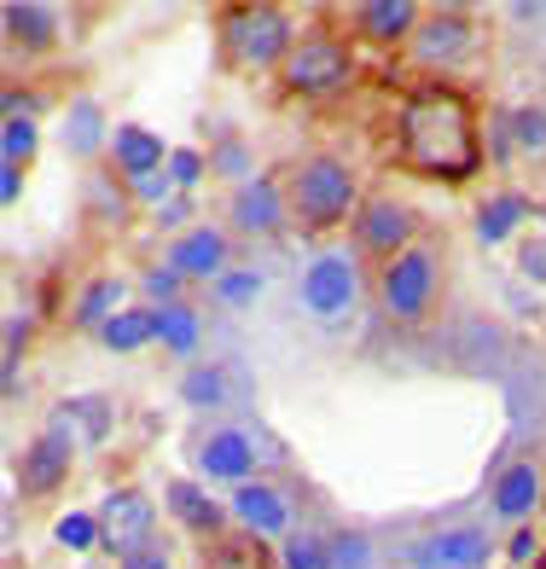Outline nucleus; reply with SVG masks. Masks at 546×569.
I'll list each match as a JSON object with an SVG mask.
<instances>
[{
  "label": "nucleus",
  "mask_w": 546,
  "mask_h": 569,
  "mask_svg": "<svg viewBox=\"0 0 546 569\" xmlns=\"http://www.w3.org/2000/svg\"><path fill=\"white\" fill-rule=\"evenodd\" d=\"M524 221H529V198H517V192H494V198L477 203V239H483V244L512 239Z\"/></svg>",
  "instance_id": "nucleus-22"
},
{
  "label": "nucleus",
  "mask_w": 546,
  "mask_h": 569,
  "mask_svg": "<svg viewBox=\"0 0 546 569\" xmlns=\"http://www.w3.org/2000/svg\"><path fill=\"white\" fill-rule=\"evenodd\" d=\"M517 273L546 284V239H524V244H517Z\"/></svg>",
  "instance_id": "nucleus-36"
},
{
  "label": "nucleus",
  "mask_w": 546,
  "mask_h": 569,
  "mask_svg": "<svg viewBox=\"0 0 546 569\" xmlns=\"http://www.w3.org/2000/svg\"><path fill=\"white\" fill-rule=\"evenodd\" d=\"M232 372L227 367H203V360H192L187 378H180V401L187 407H227L232 396Z\"/></svg>",
  "instance_id": "nucleus-25"
},
{
  "label": "nucleus",
  "mask_w": 546,
  "mask_h": 569,
  "mask_svg": "<svg viewBox=\"0 0 546 569\" xmlns=\"http://www.w3.org/2000/svg\"><path fill=\"white\" fill-rule=\"evenodd\" d=\"M216 297L227 308H250V297H262V273H256V268H227L216 279Z\"/></svg>",
  "instance_id": "nucleus-31"
},
{
  "label": "nucleus",
  "mask_w": 546,
  "mask_h": 569,
  "mask_svg": "<svg viewBox=\"0 0 546 569\" xmlns=\"http://www.w3.org/2000/svg\"><path fill=\"white\" fill-rule=\"evenodd\" d=\"M367 540L360 535H331V569H367Z\"/></svg>",
  "instance_id": "nucleus-35"
},
{
  "label": "nucleus",
  "mask_w": 546,
  "mask_h": 569,
  "mask_svg": "<svg viewBox=\"0 0 546 569\" xmlns=\"http://www.w3.org/2000/svg\"><path fill=\"white\" fill-rule=\"evenodd\" d=\"M285 216H291V198H285V187H279L274 174L245 180V187L232 192V210H227V221L239 227V232H279Z\"/></svg>",
  "instance_id": "nucleus-10"
},
{
  "label": "nucleus",
  "mask_w": 546,
  "mask_h": 569,
  "mask_svg": "<svg viewBox=\"0 0 546 569\" xmlns=\"http://www.w3.org/2000/svg\"><path fill=\"white\" fill-rule=\"evenodd\" d=\"M512 146L517 151H546V111H512Z\"/></svg>",
  "instance_id": "nucleus-34"
},
{
  "label": "nucleus",
  "mask_w": 546,
  "mask_h": 569,
  "mask_svg": "<svg viewBox=\"0 0 546 569\" xmlns=\"http://www.w3.org/2000/svg\"><path fill=\"white\" fill-rule=\"evenodd\" d=\"M53 540L64 552H88L93 540H99V517H88V511H64L59 523H53Z\"/></svg>",
  "instance_id": "nucleus-30"
},
{
  "label": "nucleus",
  "mask_w": 546,
  "mask_h": 569,
  "mask_svg": "<svg viewBox=\"0 0 546 569\" xmlns=\"http://www.w3.org/2000/svg\"><path fill=\"white\" fill-rule=\"evenodd\" d=\"M488 558H494V540L477 523L436 529V535L419 540V552H413V563H419V569H483Z\"/></svg>",
  "instance_id": "nucleus-9"
},
{
  "label": "nucleus",
  "mask_w": 546,
  "mask_h": 569,
  "mask_svg": "<svg viewBox=\"0 0 546 569\" xmlns=\"http://www.w3.org/2000/svg\"><path fill=\"white\" fill-rule=\"evenodd\" d=\"M158 343L180 360H192L203 349V320H198V308L192 302H169L158 308Z\"/></svg>",
  "instance_id": "nucleus-21"
},
{
  "label": "nucleus",
  "mask_w": 546,
  "mask_h": 569,
  "mask_svg": "<svg viewBox=\"0 0 546 569\" xmlns=\"http://www.w3.org/2000/svg\"><path fill=\"white\" fill-rule=\"evenodd\" d=\"M187 216H192V198H169L163 210H158V227H180Z\"/></svg>",
  "instance_id": "nucleus-39"
},
{
  "label": "nucleus",
  "mask_w": 546,
  "mask_h": 569,
  "mask_svg": "<svg viewBox=\"0 0 546 569\" xmlns=\"http://www.w3.org/2000/svg\"><path fill=\"white\" fill-rule=\"evenodd\" d=\"M111 158H117V169L135 180H151L158 169H169V151H163V140L151 134V128H140V122H122V128H111Z\"/></svg>",
  "instance_id": "nucleus-15"
},
{
  "label": "nucleus",
  "mask_w": 546,
  "mask_h": 569,
  "mask_svg": "<svg viewBox=\"0 0 546 569\" xmlns=\"http://www.w3.org/2000/svg\"><path fill=\"white\" fill-rule=\"evenodd\" d=\"M36 111H41L36 93H7V117H30L36 122Z\"/></svg>",
  "instance_id": "nucleus-41"
},
{
  "label": "nucleus",
  "mask_w": 546,
  "mask_h": 569,
  "mask_svg": "<svg viewBox=\"0 0 546 569\" xmlns=\"http://www.w3.org/2000/svg\"><path fill=\"white\" fill-rule=\"evenodd\" d=\"M355 23L360 36L373 41H413V30H419V7L413 0H367V7H355Z\"/></svg>",
  "instance_id": "nucleus-19"
},
{
  "label": "nucleus",
  "mask_w": 546,
  "mask_h": 569,
  "mask_svg": "<svg viewBox=\"0 0 546 569\" xmlns=\"http://www.w3.org/2000/svg\"><path fill=\"white\" fill-rule=\"evenodd\" d=\"M122 315V279H93V284H82L76 291V308H70V320L82 326V331H106L111 320Z\"/></svg>",
  "instance_id": "nucleus-20"
},
{
  "label": "nucleus",
  "mask_w": 546,
  "mask_h": 569,
  "mask_svg": "<svg viewBox=\"0 0 546 569\" xmlns=\"http://www.w3.org/2000/svg\"><path fill=\"white\" fill-rule=\"evenodd\" d=\"M285 569H331V535H285Z\"/></svg>",
  "instance_id": "nucleus-28"
},
{
  "label": "nucleus",
  "mask_w": 546,
  "mask_h": 569,
  "mask_svg": "<svg viewBox=\"0 0 546 569\" xmlns=\"http://www.w3.org/2000/svg\"><path fill=\"white\" fill-rule=\"evenodd\" d=\"M151 338H158V308H122V315L99 331V343L117 349V355H135V349H146Z\"/></svg>",
  "instance_id": "nucleus-24"
},
{
  "label": "nucleus",
  "mask_w": 546,
  "mask_h": 569,
  "mask_svg": "<svg viewBox=\"0 0 546 569\" xmlns=\"http://www.w3.org/2000/svg\"><path fill=\"white\" fill-rule=\"evenodd\" d=\"M198 174H203V158H198V151H187V146L169 151V180H175V187H192Z\"/></svg>",
  "instance_id": "nucleus-37"
},
{
  "label": "nucleus",
  "mask_w": 546,
  "mask_h": 569,
  "mask_svg": "<svg viewBox=\"0 0 546 569\" xmlns=\"http://www.w3.org/2000/svg\"><path fill=\"white\" fill-rule=\"evenodd\" d=\"M471 18L465 12H430L419 30H413V59L419 64H454L465 59V47H471Z\"/></svg>",
  "instance_id": "nucleus-13"
},
{
  "label": "nucleus",
  "mask_w": 546,
  "mask_h": 569,
  "mask_svg": "<svg viewBox=\"0 0 546 569\" xmlns=\"http://www.w3.org/2000/svg\"><path fill=\"white\" fill-rule=\"evenodd\" d=\"M18 192H23V174L12 163H0V203H18Z\"/></svg>",
  "instance_id": "nucleus-40"
},
{
  "label": "nucleus",
  "mask_w": 546,
  "mask_h": 569,
  "mask_svg": "<svg viewBox=\"0 0 546 569\" xmlns=\"http://www.w3.org/2000/svg\"><path fill=\"white\" fill-rule=\"evenodd\" d=\"M70 477V442L64 436H36L30 448H23V465H18V482H23V495H53V488Z\"/></svg>",
  "instance_id": "nucleus-17"
},
{
  "label": "nucleus",
  "mask_w": 546,
  "mask_h": 569,
  "mask_svg": "<svg viewBox=\"0 0 546 569\" xmlns=\"http://www.w3.org/2000/svg\"><path fill=\"white\" fill-rule=\"evenodd\" d=\"M163 262L180 268L187 279H221L227 273V232L210 227V221H198V227L180 232V239H169Z\"/></svg>",
  "instance_id": "nucleus-11"
},
{
  "label": "nucleus",
  "mask_w": 546,
  "mask_h": 569,
  "mask_svg": "<svg viewBox=\"0 0 546 569\" xmlns=\"http://www.w3.org/2000/svg\"><path fill=\"white\" fill-rule=\"evenodd\" d=\"M436 291H441V262L430 244H407L396 262L378 268V302L396 326H419L436 308Z\"/></svg>",
  "instance_id": "nucleus-4"
},
{
  "label": "nucleus",
  "mask_w": 546,
  "mask_h": 569,
  "mask_svg": "<svg viewBox=\"0 0 546 569\" xmlns=\"http://www.w3.org/2000/svg\"><path fill=\"white\" fill-rule=\"evenodd\" d=\"M117 569H169V547L163 540H151V547H140V552H128Z\"/></svg>",
  "instance_id": "nucleus-38"
},
{
  "label": "nucleus",
  "mask_w": 546,
  "mask_h": 569,
  "mask_svg": "<svg viewBox=\"0 0 546 569\" xmlns=\"http://www.w3.org/2000/svg\"><path fill=\"white\" fill-rule=\"evenodd\" d=\"M210 163H216V174H227V180H239V187H245V180H250V146H245L239 134H227V140L210 151Z\"/></svg>",
  "instance_id": "nucleus-32"
},
{
  "label": "nucleus",
  "mask_w": 546,
  "mask_h": 569,
  "mask_svg": "<svg viewBox=\"0 0 546 569\" xmlns=\"http://www.w3.org/2000/svg\"><path fill=\"white\" fill-rule=\"evenodd\" d=\"M355 76V59H349V47L344 41H331V36H302L291 47V59L279 64V82L302 93V99H320V93H337Z\"/></svg>",
  "instance_id": "nucleus-5"
},
{
  "label": "nucleus",
  "mask_w": 546,
  "mask_h": 569,
  "mask_svg": "<svg viewBox=\"0 0 546 569\" xmlns=\"http://www.w3.org/2000/svg\"><path fill=\"white\" fill-rule=\"evenodd\" d=\"M401 158L407 169L436 174V180H465L483 163V140H477V117L454 88H419L401 99Z\"/></svg>",
  "instance_id": "nucleus-1"
},
{
  "label": "nucleus",
  "mask_w": 546,
  "mask_h": 569,
  "mask_svg": "<svg viewBox=\"0 0 546 569\" xmlns=\"http://www.w3.org/2000/svg\"><path fill=\"white\" fill-rule=\"evenodd\" d=\"M302 308L315 320H344L349 308H355V297H360V262L349 250H320L315 262L302 268Z\"/></svg>",
  "instance_id": "nucleus-6"
},
{
  "label": "nucleus",
  "mask_w": 546,
  "mask_h": 569,
  "mask_svg": "<svg viewBox=\"0 0 546 569\" xmlns=\"http://www.w3.org/2000/svg\"><path fill=\"white\" fill-rule=\"evenodd\" d=\"M232 517L262 540V535H285V523H291V511H285V500H279V488H268V482H239L232 488Z\"/></svg>",
  "instance_id": "nucleus-18"
},
{
  "label": "nucleus",
  "mask_w": 546,
  "mask_h": 569,
  "mask_svg": "<svg viewBox=\"0 0 546 569\" xmlns=\"http://www.w3.org/2000/svg\"><path fill=\"white\" fill-rule=\"evenodd\" d=\"M250 465H256V442L245 430H210L198 442V471L216 482H250Z\"/></svg>",
  "instance_id": "nucleus-14"
},
{
  "label": "nucleus",
  "mask_w": 546,
  "mask_h": 569,
  "mask_svg": "<svg viewBox=\"0 0 546 569\" xmlns=\"http://www.w3.org/2000/svg\"><path fill=\"white\" fill-rule=\"evenodd\" d=\"M146 297L158 302V308H169V302H180V284H187V273L180 268H169V262H158V268H146Z\"/></svg>",
  "instance_id": "nucleus-33"
},
{
  "label": "nucleus",
  "mask_w": 546,
  "mask_h": 569,
  "mask_svg": "<svg viewBox=\"0 0 546 569\" xmlns=\"http://www.w3.org/2000/svg\"><path fill=\"white\" fill-rule=\"evenodd\" d=\"M285 198H291V216L315 232L360 216V187H355L349 163H337V158H302L285 174Z\"/></svg>",
  "instance_id": "nucleus-2"
},
{
  "label": "nucleus",
  "mask_w": 546,
  "mask_h": 569,
  "mask_svg": "<svg viewBox=\"0 0 546 569\" xmlns=\"http://www.w3.org/2000/svg\"><path fill=\"white\" fill-rule=\"evenodd\" d=\"M30 151H36V122L30 117H7L0 122V163H30Z\"/></svg>",
  "instance_id": "nucleus-29"
},
{
  "label": "nucleus",
  "mask_w": 546,
  "mask_h": 569,
  "mask_svg": "<svg viewBox=\"0 0 546 569\" xmlns=\"http://www.w3.org/2000/svg\"><path fill=\"white\" fill-rule=\"evenodd\" d=\"M413 210L396 198H373V203H360V216H355V244L360 250H373L384 256V262H396V256L413 244Z\"/></svg>",
  "instance_id": "nucleus-8"
},
{
  "label": "nucleus",
  "mask_w": 546,
  "mask_h": 569,
  "mask_svg": "<svg viewBox=\"0 0 546 569\" xmlns=\"http://www.w3.org/2000/svg\"><path fill=\"white\" fill-rule=\"evenodd\" d=\"M529 552H535V535H529V529H517V535H512V547H506V558H512V563H529Z\"/></svg>",
  "instance_id": "nucleus-42"
},
{
  "label": "nucleus",
  "mask_w": 546,
  "mask_h": 569,
  "mask_svg": "<svg viewBox=\"0 0 546 569\" xmlns=\"http://www.w3.org/2000/svg\"><path fill=\"white\" fill-rule=\"evenodd\" d=\"M203 569H274L268 552H262V540H250V535H221L203 547Z\"/></svg>",
  "instance_id": "nucleus-26"
},
{
  "label": "nucleus",
  "mask_w": 546,
  "mask_h": 569,
  "mask_svg": "<svg viewBox=\"0 0 546 569\" xmlns=\"http://www.w3.org/2000/svg\"><path fill=\"white\" fill-rule=\"evenodd\" d=\"M99 146H111V128H106V117H99V106H93V99H70V111H64V151L93 158Z\"/></svg>",
  "instance_id": "nucleus-23"
},
{
  "label": "nucleus",
  "mask_w": 546,
  "mask_h": 569,
  "mask_svg": "<svg viewBox=\"0 0 546 569\" xmlns=\"http://www.w3.org/2000/svg\"><path fill=\"white\" fill-rule=\"evenodd\" d=\"M221 47L232 70H268L285 64L297 47V23L279 7H232L221 12Z\"/></svg>",
  "instance_id": "nucleus-3"
},
{
  "label": "nucleus",
  "mask_w": 546,
  "mask_h": 569,
  "mask_svg": "<svg viewBox=\"0 0 546 569\" xmlns=\"http://www.w3.org/2000/svg\"><path fill=\"white\" fill-rule=\"evenodd\" d=\"M99 540L117 552V563L128 552L151 547V540H158V506H151L140 488H117V495L99 506Z\"/></svg>",
  "instance_id": "nucleus-7"
},
{
  "label": "nucleus",
  "mask_w": 546,
  "mask_h": 569,
  "mask_svg": "<svg viewBox=\"0 0 546 569\" xmlns=\"http://www.w3.org/2000/svg\"><path fill=\"white\" fill-rule=\"evenodd\" d=\"M540 500H546V477H540L535 459H512L506 471L494 477V495H488L494 517H506V523H524Z\"/></svg>",
  "instance_id": "nucleus-12"
},
{
  "label": "nucleus",
  "mask_w": 546,
  "mask_h": 569,
  "mask_svg": "<svg viewBox=\"0 0 546 569\" xmlns=\"http://www.w3.org/2000/svg\"><path fill=\"white\" fill-rule=\"evenodd\" d=\"M169 511H175L180 529H192L203 540H221V529H227V506L210 500V488H198L192 477H175L169 482Z\"/></svg>",
  "instance_id": "nucleus-16"
},
{
  "label": "nucleus",
  "mask_w": 546,
  "mask_h": 569,
  "mask_svg": "<svg viewBox=\"0 0 546 569\" xmlns=\"http://www.w3.org/2000/svg\"><path fill=\"white\" fill-rule=\"evenodd\" d=\"M0 18H7V36L23 41V47H47V41H53V12H47V7H23V0H12Z\"/></svg>",
  "instance_id": "nucleus-27"
}]
</instances>
